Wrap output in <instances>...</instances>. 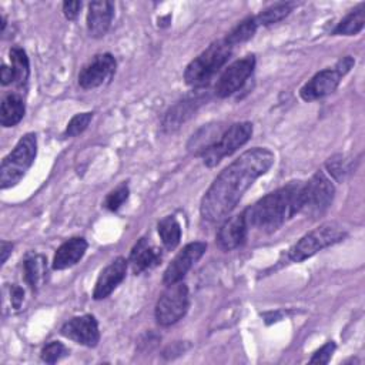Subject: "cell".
I'll return each instance as SVG.
<instances>
[{
	"mask_svg": "<svg viewBox=\"0 0 365 365\" xmlns=\"http://www.w3.org/2000/svg\"><path fill=\"white\" fill-rule=\"evenodd\" d=\"M291 10H292V3H277L259 11V14L255 19L258 24L269 26L285 19L291 13Z\"/></svg>",
	"mask_w": 365,
	"mask_h": 365,
	"instance_id": "obj_26",
	"label": "cell"
},
{
	"mask_svg": "<svg viewBox=\"0 0 365 365\" xmlns=\"http://www.w3.org/2000/svg\"><path fill=\"white\" fill-rule=\"evenodd\" d=\"M254 67H255V57L252 54L245 56L244 58L230 64L215 83V87H214L215 94L224 98L238 91L244 86L247 78L252 74Z\"/></svg>",
	"mask_w": 365,
	"mask_h": 365,
	"instance_id": "obj_10",
	"label": "cell"
},
{
	"mask_svg": "<svg viewBox=\"0 0 365 365\" xmlns=\"http://www.w3.org/2000/svg\"><path fill=\"white\" fill-rule=\"evenodd\" d=\"M232 46L225 38L211 43L201 54H198L184 71V80L191 87H204L215 76V73L228 61Z\"/></svg>",
	"mask_w": 365,
	"mask_h": 365,
	"instance_id": "obj_3",
	"label": "cell"
},
{
	"mask_svg": "<svg viewBox=\"0 0 365 365\" xmlns=\"http://www.w3.org/2000/svg\"><path fill=\"white\" fill-rule=\"evenodd\" d=\"M272 164L274 154L268 148L255 147L242 153L217 175L205 191L200 205L201 217L210 222L225 218L237 207L244 192Z\"/></svg>",
	"mask_w": 365,
	"mask_h": 365,
	"instance_id": "obj_1",
	"label": "cell"
},
{
	"mask_svg": "<svg viewBox=\"0 0 365 365\" xmlns=\"http://www.w3.org/2000/svg\"><path fill=\"white\" fill-rule=\"evenodd\" d=\"M188 305V288L184 282L167 285L155 304V319L161 327H170L185 315Z\"/></svg>",
	"mask_w": 365,
	"mask_h": 365,
	"instance_id": "obj_9",
	"label": "cell"
},
{
	"mask_svg": "<svg viewBox=\"0 0 365 365\" xmlns=\"http://www.w3.org/2000/svg\"><path fill=\"white\" fill-rule=\"evenodd\" d=\"M114 16V6L111 1L100 0V1H91L88 4V13H87V30L91 37H103L110 26Z\"/></svg>",
	"mask_w": 365,
	"mask_h": 365,
	"instance_id": "obj_16",
	"label": "cell"
},
{
	"mask_svg": "<svg viewBox=\"0 0 365 365\" xmlns=\"http://www.w3.org/2000/svg\"><path fill=\"white\" fill-rule=\"evenodd\" d=\"M87 250V241L81 237H73L63 242L53 258V268L54 269H66L77 264Z\"/></svg>",
	"mask_w": 365,
	"mask_h": 365,
	"instance_id": "obj_19",
	"label": "cell"
},
{
	"mask_svg": "<svg viewBox=\"0 0 365 365\" xmlns=\"http://www.w3.org/2000/svg\"><path fill=\"white\" fill-rule=\"evenodd\" d=\"M37 154L36 134H24L13 151L6 155L0 165V187L1 190L16 185L31 167Z\"/></svg>",
	"mask_w": 365,
	"mask_h": 365,
	"instance_id": "obj_4",
	"label": "cell"
},
{
	"mask_svg": "<svg viewBox=\"0 0 365 365\" xmlns=\"http://www.w3.org/2000/svg\"><path fill=\"white\" fill-rule=\"evenodd\" d=\"M13 250V244L7 242V241H1V265L7 261L9 255L11 254Z\"/></svg>",
	"mask_w": 365,
	"mask_h": 365,
	"instance_id": "obj_35",
	"label": "cell"
},
{
	"mask_svg": "<svg viewBox=\"0 0 365 365\" xmlns=\"http://www.w3.org/2000/svg\"><path fill=\"white\" fill-rule=\"evenodd\" d=\"M205 250H207V244L202 241L187 244L165 268L163 282L165 285L180 282L185 277V274L191 269V267L202 257Z\"/></svg>",
	"mask_w": 365,
	"mask_h": 365,
	"instance_id": "obj_11",
	"label": "cell"
},
{
	"mask_svg": "<svg viewBox=\"0 0 365 365\" xmlns=\"http://www.w3.org/2000/svg\"><path fill=\"white\" fill-rule=\"evenodd\" d=\"M334 194L335 188L331 180L322 171H317L307 182H302L298 212L312 218L324 214L331 205Z\"/></svg>",
	"mask_w": 365,
	"mask_h": 365,
	"instance_id": "obj_6",
	"label": "cell"
},
{
	"mask_svg": "<svg viewBox=\"0 0 365 365\" xmlns=\"http://www.w3.org/2000/svg\"><path fill=\"white\" fill-rule=\"evenodd\" d=\"M325 167L336 181H342L344 177L349 173V167L341 154H336L328 158V161L325 163Z\"/></svg>",
	"mask_w": 365,
	"mask_h": 365,
	"instance_id": "obj_29",
	"label": "cell"
},
{
	"mask_svg": "<svg viewBox=\"0 0 365 365\" xmlns=\"http://www.w3.org/2000/svg\"><path fill=\"white\" fill-rule=\"evenodd\" d=\"M24 279L27 285L34 291L38 288L40 282L46 274V258L43 255H30L24 259L23 264Z\"/></svg>",
	"mask_w": 365,
	"mask_h": 365,
	"instance_id": "obj_23",
	"label": "cell"
},
{
	"mask_svg": "<svg viewBox=\"0 0 365 365\" xmlns=\"http://www.w3.org/2000/svg\"><path fill=\"white\" fill-rule=\"evenodd\" d=\"M355 60L351 56L342 57L332 68H325L318 71L308 83H305L299 96L305 101H314L334 93L341 81V78L352 68Z\"/></svg>",
	"mask_w": 365,
	"mask_h": 365,
	"instance_id": "obj_8",
	"label": "cell"
},
{
	"mask_svg": "<svg viewBox=\"0 0 365 365\" xmlns=\"http://www.w3.org/2000/svg\"><path fill=\"white\" fill-rule=\"evenodd\" d=\"M157 230H158V235L167 250H174L180 244L181 227L174 215L164 217L158 222Z\"/></svg>",
	"mask_w": 365,
	"mask_h": 365,
	"instance_id": "obj_22",
	"label": "cell"
},
{
	"mask_svg": "<svg viewBox=\"0 0 365 365\" xmlns=\"http://www.w3.org/2000/svg\"><path fill=\"white\" fill-rule=\"evenodd\" d=\"M257 27H258L257 19L255 17H247L245 20H242L240 24H237L230 31V34L225 37V40H227L228 44H231L234 47L235 44H240V43H244V41L250 40L255 34Z\"/></svg>",
	"mask_w": 365,
	"mask_h": 365,
	"instance_id": "obj_25",
	"label": "cell"
},
{
	"mask_svg": "<svg viewBox=\"0 0 365 365\" xmlns=\"http://www.w3.org/2000/svg\"><path fill=\"white\" fill-rule=\"evenodd\" d=\"M60 332L63 336L84 346H96L100 341L98 324L93 315H80L68 319Z\"/></svg>",
	"mask_w": 365,
	"mask_h": 365,
	"instance_id": "obj_13",
	"label": "cell"
},
{
	"mask_svg": "<svg viewBox=\"0 0 365 365\" xmlns=\"http://www.w3.org/2000/svg\"><path fill=\"white\" fill-rule=\"evenodd\" d=\"M115 73V58L110 53L94 56L78 73V84L84 90L96 88L108 81Z\"/></svg>",
	"mask_w": 365,
	"mask_h": 365,
	"instance_id": "obj_12",
	"label": "cell"
},
{
	"mask_svg": "<svg viewBox=\"0 0 365 365\" xmlns=\"http://www.w3.org/2000/svg\"><path fill=\"white\" fill-rule=\"evenodd\" d=\"M130 190L127 184H121L113 191H110L104 200V207L110 211H117L128 198Z\"/></svg>",
	"mask_w": 365,
	"mask_h": 365,
	"instance_id": "obj_28",
	"label": "cell"
},
{
	"mask_svg": "<svg viewBox=\"0 0 365 365\" xmlns=\"http://www.w3.org/2000/svg\"><path fill=\"white\" fill-rule=\"evenodd\" d=\"M91 118H93V113H90V111L76 114V115L67 123L64 135H67V137H76V135L81 134V133L88 127Z\"/></svg>",
	"mask_w": 365,
	"mask_h": 365,
	"instance_id": "obj_27",
	"label": "cell"
},
{
	"mask_svg": "<svg viewBox=\"0 0 365 365\" xmlns=\"http://www.w3.org/2000/svg\"><path fill=\"white\" fill-rule=\"evenodd\" d=\"M10 61H11V68L14 73V83L21 87L27 83L29 74H30V64H29V57L26 51L20 47H11L10 48Z\"/></svg>",
	"mask_w": 365,
	"mask_h": 365,
	"instance_id": "obj_24",
	"label": "cell"
},
{
	"mask_svg": "<svg viewBox=\"0 0 365 365\" xmlns=\"http://www.w3.org/2000/svg\"><path fill=\"white\" fill-rule=\"evenodd\" d=\"M127 272V261L123 257L115 258L113 262H110L98 275L93 298L94 299H104L107 298L125 278Z\"/></svg>",
	"mask_w": 365,
	"mask_h": 365,
	"instance_id": "obj_14",
	"label": "cell"
},
{
	"mask_svg": "<svg viewBox=\"0 0 365 365\" xmlns=\"http://www.w3.org/2000/svg\"><path fill=\"white\" fill-rule=\"evenodd\" d=\"M247 231H248V225L245 222L244 214L241 212L238 215L228 218L221 225V228L217 232L215 242L222 251L235 250L245 242Z\"/></svg>",
	"mask_w": 365,
	"mask_h": 365,
	"instance_id": "obj_15",
	"label": "cell"
},
{
	"mask_svg": "<svg viewBox=\"0 0 365 365\" xmlns=\"http://www.w3.org/2000/svg\"><path fill=\"white\" fill-rule=\"evenodd\" d=\"M207 100V96L198 94L192 97H187L177 104H174L164 115L163 118V128L165 131H174L178 128L184 121H187L195 111L197 108Z\"/></svg>",
	"mask_w": 365,
	"mask_h": 365,
	"instance_id": "obj_17",
	"label": "cell"
},
{
	"mask_svg": "<svg viewBox=\"0 0 365 365\" xmlns=\"http://www.w3.org/2000/svg\"><path fill=\"white\" fill-rule=\"evenodd\" d=\"M10 299H11V305L14 308H20L21 302H23V297H24V291L21 287L19 285H13L10 289Z\"/></svg>",
	"mask_w": 365,
	"mask_h": 365,
	"instance_id": "obj_33",
	"label": "cell"
},
{
	"mask_svg": "<svg viewBox=\"0 0 365 365\" xmlns=\"http://www.w3.org/2000/svg\"><path fill=\"white\" fill-rule=\"evenodd\" d=\"M252 134V124L250 121L234 123L227 127L214 144L204 150L200 155L207 167H215L224 157L231 155L242 147Z\"/></svg>",
	"mask_w": 365,
	"mask_h": 365,
	"instance_id": "obj_7",
	"label": "cell"
},
{
	"mask_svg": "<svg viewBox=\"0 0 365 365\" xmlns=\"http://www.w3.org/2000/svg\"><path fill=\"white\" fill-rule=\"evenodd\" d=\"M161 261V251L151 245L147 238L138 240L130 252V262L134 274H141L147 269L154 268Z\"/></svg>",
	"mask_w": 365,
	"mask_h": 365,
	"instance_id": "obj_18",
	"label": "cell"
},
{
	"mask_svg": "<svg viewBox=\"0 0 365 365\" xmlns=\"http://www.w3.org/2000/svg\"><path fill=\"white\" fill-rule=\"evenodd\" d=\"M335 351V344L332 341H328L327 344H324L309 359L311 364H328L332 354Z\"/></svg>",
	"mask_w": 365,
	"mask_h": 365,
	"instance_id": "obj_31",
	"label": "cell"
},
{
	"mask_svg": "<svg viewBox=\"0 0 365 365\" xmlns=\"http://www.w3.org/2000/svg\"><path fill=\"white\" fill-rule=\"evenodd\" d=\"M301 188V181H291L248 207L242 212L248 228L264 232L278 230L287 220L298 214Z\"/></svg>",
	"mask_w": 365,
	"mask_h": 365,
	"instance_id": "obj_2",
	"label": "cell"
},
{
	"mask_svg": "<svg viewBox=\"0 0 365 365\" xmlns=\"http://www.w3.org/2000/svg\"><path fill=\"white\" fill-rule=\"evenodd\" d=\"M365 24V6H359L358 9L352 10L349 14H346L338 26L334 29L332 34L335 36H354L358 34Z\"/></svg>",
	"mask_w": 365,
	"mask_h": 365,
	"instance_id": "obj_21",
	"label": "cell"
},
{
	"mask_svg": "<svg viewBox=\"0 0 365 365\" xmlns=\"http://www.w3.org/2000/svg\"><path fill=\"white\" fill-rule=\"evenodd\" d=\"M346 237V230L335 221H328L305 234L288 252V257L294 262H301L318 251L331 247Z\"/></svg>",
	"mask_w": 365,
	"mask_h": 365,
	"instance_id": "obj_5",
	"label": "cell"
},
{
	"mask_svg": "<svg viewBox=\"0 0 365 365\" xmlns=\"http://www.w3.org/2000/svg\"><path fill=\"white\" fill-rule=\"evenodd\" d=\"M68 354V351H67V348L61 344V342H58V341H51V342H48L44 348H43V351H41V359L44 361V362H47V364H54V362H57L58 359H61L64 355H67Z\"/></svg>",
	"mask_w": 365,
	"mask_h": 365,
	"instance_id": "obj_30",
	"label": "cell"
},
{
	"mask_svg": "<svg viewBox=\"0 0 365 365\" xmlns=\"http://www.w3.org/2000/svg\"><path fill=\"white\" fill-rule=\"evenodd\" d=\"M24 115V103L19 94H7L1 100L0 123L3 127H13Z\"/></svg>",
	"mask_w": 365,
	"mask_h": 365,
	"instance_id": "obj_20",
	"label": "cell"
},
{
	"mask_svg": "<svg viewBox=\"0 0 365 365\" xmlns=\"http://www.w3.org/2000/svg\"><path fill=\"white\" fill-rule=\"evenodd\" d=\"M0 80H1V84L3 86H7L10 83H14V73H13V68L3 64L1 66V70H0Z\"/></svg>",
	"mask_w": 365,
	"mask_h": 365,
	"instance_id": "obj_34",
	"label": "cell"
},
{
	"mask_svg": "<svg viewBox=\"0 0 365 365\" xmlns=\"http://www.w3.org/2000/svg\"><path fill=\"white\" fill-rule=\"evenodd\" d=\"M81 9V1H64L63 3V13L67 20H74L78 16Z\"/></svg>",
	"mask_w": 365,
	"mask_h": 365,
	"instance_id": "obj_32",
	"label": "cell"
}]
</instances>
